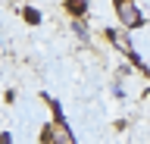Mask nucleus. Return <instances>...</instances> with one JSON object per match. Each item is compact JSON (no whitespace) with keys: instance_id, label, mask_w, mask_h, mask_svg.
Listing matches in <instances>:
<instances>
[{"instance_id":"4","label":"nucleus","mask_w":150,"mask_h":144,"mask_svg":"<svg viewBox=\"0 0 150 144\" xmlns=\"http://www.w3.org/2000/svg\"><path fill=\"white\" fill-rule=\"evenodd\" d=\"M19 16H22L25 25H41L44 22V13L38 10V6H19Z\"/></svg>"},{"instance_id":"2","label":"nucleus","mask_w":150,"mask_h":144,"mask_svg":"<svg viewBox=\"0 0 150 144\" xmlns=\"http://www.w3.org/2000/svg\"><path fill=\"white\" fill-rule=\"evenodd\" d=\"M112 13H116V19H119V28L128 31V35L147 25V13L141 10L138 3H131V0H116V3H112Z\"/></svg>"},{"instance_id":"1","label":"nucleus","mask_w":150,"mask_h":144,"mask_svg":"<svg viewBox=\"0 0 150 144\" xmlns=\"http://www.w3.org/2000/svg\"><path fill=\"white\" fill-rule=\"evenodd\" d=\"M103 35H106V41L112 44V50H119V53L128 60L131 66L138 69V72H144V78H150V63L141 57L138 50H134V41H131L128 31H122L119 25H106V31H103Z\"/></svg>"},{"instance_id":"6","label":"nucleus","mask_w":150,"mask_h":144,"mask_svg":"<svg viewBox=\"0 0 150 144\" xmlns=\"http://www.w3.org/2000/svg\"><path fill=\"white\" fill-rule=\"evenodd\" d=\"M72 31L78 35L81 41H91V31H88V22H72Z\"/></svg>"},{"instance_id":"3","label":"nucleus","mask_w":150,"mask_h":144,"mask_svg":"<svg viewBox=\"0 0 150 144\" xmlns=\"http://www.w3.org/2000/svg\"><path fill=\"white\" fill-rule=\"evenodd\" d=\"M38 141H41V144H78L75 135H72V128H69V122H53V119L44 122Z\"/></svg>"},{"instance_id":"7","label":"nucleus","mask_w":150,"mask_h":144,"mask_svg":"<svg viewBox=\"0 0 150 144\" xmlns=\"http://www.w3.org/2000/svg\"><path fill=\"white\" fill-rule=\"evenodd\" d=\"M0 144H13V135H9V132H0Z\"/></svg>"},{"instance_id":"5","label":"nucleus","mask_w":150,"mask_h":144,"mask_svg":"<svg viewBox=\"0 0 150 144\" xmlns=\"http://www.w3.org/2000/svg\"><path fill=\"white\" fill-rule=\"evenodd\" d=\"M63 10L69 13L75 22H84V16L91 13V3H63Z\"/></svg>"}]
</instances>
